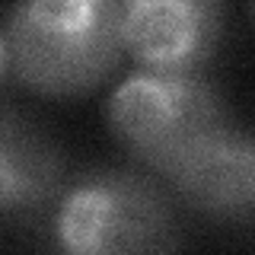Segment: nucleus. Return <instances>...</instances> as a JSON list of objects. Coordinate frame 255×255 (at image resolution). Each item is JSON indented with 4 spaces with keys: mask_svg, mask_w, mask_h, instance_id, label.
I'll use <instances>...</instances> for the list:
<instances>
[{
    "mask_svg": "<svg viewBox=\"0 0 255 255\" xmlns=\"http://www.w3.org/2000/svg\"><path fill=\"white\" fill-rule=\"evenodd\" d=\"M252 13H255V6H252Z\"/></svg>",
    "mask_w": 255,
    "mask_h": 255,
    "instance_id": "nucleus-7",
    "label": "nucleus"
},
{
    "mask_svg": "<svg viewBox=\"0 0 255 255\" xmlns=\"http://www.w3.org/2000/svg\"><path fill=\"white\" fill-rule=\"evenodd\" d=\"M217 35L220 6L211 0H131L122 13V45L147 74H195Z\"/></svg>",
    "mask_w": 255,
    "mask_h": 255,
    "instance_id": "nucleus-4",
    "label": "nucleus"
},
{
    "mask_svg": "<svg viewBox=\"0 0 255 255\" xmlns=\"http://www.w3.org/2000/svg\"><path fill=\"white\" fill-rule=\"evenodd\" d=\"M115 0H35L13 6L3 26V70L35 93L70 96L96 86L122 58Z\"/></svg>",
    "mask_w": 255,
    "mask_h": 255,
    "instance_id": "nucleus-1",
    "label": "nucleus"
},
{
    "mask_svg": "<svg viewBox=\"0 0 255 255\" xmlns=\"http://www.w3.org/2000/svg\"><path fill=\"white\" fill-rule=\"evenodd\" d=\"M109 128L128 153L169 175L230 125L214 86L201 77L137 70L109 96Z\"/></svg>",
    "mask_w": 255,
    "mask_h": 255,
    "instance_id": "nucleus-2",
    "label": "nucleus"
},
{
    "mask_svg": "<svg viewBox=\"0 0 255 255\" xmlns=\"http://www.w3.org/2000/svg\"><path fill=\"white\" fill-rule=\"evenodd\" d=\"M54 233L64 255H175L179 246L166 198L131 172L80 179L58 207Z\"/></svg>",
    "mask_w": 255,
    "mask_h": 255,
    "instance_id": "nucleus-3",
    "label": "nucleus"
},
{
    "mask_svg": "<svg viewBox=\"0 0 255 255\" xmlns=\"http://www.w3.org/2000/svg\"><path fill=\"white\" fill-rule=\"evenodd\" d=\"M166 179L191 207L211 217H249L255 214V137L227 128Z\"/></svg>",
    "mask_w": 255,
    "mask_h": 255,
    "instance_id": "nucleus-5",
    "label": "nucleus"
},
{
    "mask_svg": "<svg viewBox=\"0 0 255 255\" xmlns=\"http://www.w3.org/2000/svg\"><path fill=\"white\" fill-rule=\"evenodd\" d=\"M58 159L42 140L19 134L13 118H3L0 140V207L13 214L16 207L42 204L58 185Z\"/></svg>",
    "mask_w": 255,
    "mask_h": 255,
    "instance_id": "nucleus-6",
    "label": "nucleus"
}]
</instances>
